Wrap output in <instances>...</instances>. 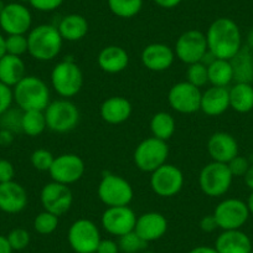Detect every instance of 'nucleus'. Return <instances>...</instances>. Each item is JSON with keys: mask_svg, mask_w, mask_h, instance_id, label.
<instances>
[{"mask_svg": "<svg viewBox=\"0 0 253 253\" xmlns=\"http://www.w3.org/2000/svg\"><path fill=\"white\" fill-rule=\"evenodd\" d=\"M243 179H245V184L247 185L248 189H251L253 191V164L250 165Z\"/></svg>", "mask_w": 253, "mask_h": 253, "instance_id": "obj_51", "label": "nucleus"}, {"mask_svg": "<svg viewBox=\"0 0 253 253\" xmlns=\"http://www.w3.org/2000/svg\"><path fill=\"white\" fill-rule=\"evenodd\" d=\"M137 215L129 206L107 208L101 216L103 230L114 237H122L134 231Z\"/></svg>", "mask_w": 253, "mask_h": 253, "instance_id": "obj_17", "label": "nucleus"}, {"mask_svg": "<svg viewBox=\"0 0 253 253\" xmlns=\"http://www.w3.org/2000/svg\"><path fill=\"white\" fill-rule=\"evenodd\" d=\"M119 246L118 242L111 238H102L99 242L98 247H97L96 253H119Z\"/></svg>", "mask_w": 253, "mask_h": 253, "instance_id": "obj_45", "label": "nucleus"}, {"mask_svg": "<svg viewBox=\"0 0 253 253\" xmlns=\"http://www.w3.org/2000/svg\"><path fill=\"white\" fill-rule=\"evenodd\" d=\"M26 76L23 57L5 53L0 58V82L13 88Z\"/></svg>", "mask_w": 253, "mask_h": 253, "instance_id": "obj_27", "label": "nucleus"}, {"mask_svg": "<svg viewBox=\"0 0 253 253\" xmlns=\"http://www.w3.org/2000/svg\"><path fill=\"white\" fill-rule=\"evenodd\" d=\"M201 88L187 81L177 82L168 92L169 106L180 114H193L200 111Z\"/></svg>", "mask_w": 253, "mask_h": 253, "instance_id": "obj_15", "label": "nucleus"}, {"mask_svg": "<svg viewBox=\"0 0 253 253\" xmlns=\"http://www.w3.org/2000/svg\"><path fill=\"white\" fill-rule=\"evenodd\" d=\"M51 87L61 98H72L84 87V72L74 58H65L53 66L50 76Z\"/></svg>", "mask_w": 253, "mask_h": 253, "instance_id": "obj_4", "label": "nucleus"}, {"mask_svg": "<svg viewBox=\"0 0 253 253\" xmlns=\"http://www.w3.org/2000/svg\"><path fill=\"white\" fill-rule=\"evenodd\" d=\"M233 176L227 164L211 162L199 174V186L209 198H221L228 193Z\"/></svg>", "mask_w": 253, "mask_h": 253, "instance_id": "obj_8", "label": "nucleus"}, {"mask_svg": "<svg viewBox=\"0 0 253 253\" xmlns=\"http://www.w3.org/2000/svg\"><path fill=\"white\" fill-rule=\"evenodd\" d=\"M200 228H201V231L205 233H212L217 230L218 228L217 222H216V220H215V217H213L212 213H211V215L204 216V217L201 218Z\"/></svg>", "mask_w": 253, "mask_h": 253, "instance_id": "obj_46", "label": "nucleus"}, {"mask_svg": "<svg viewBox=\"0 0 253 253\" xmlns=\"http://www.w3.org/2000/svg\"><path fill=\"white\" fill-rule=\"evenodd\" d=\"M174 48L163 42H153L145 46L140 53L143 66L153 72H163L169 70L175 61Z\"/></svg>", "mask_w": 253, "mask_h": 253, "instance_id": "obj_18", "label": "nucleus"}, {"mask_svg": "<svg viewBox=\"0 0 253 253\" xmlns=\"http://www.w3.org/2000/svg\"><path fill=\"white\" fill-rule=\"evenodd\" d=\"M150 132L152 137L160 140L168 142L174 135L176 130V122L175 118L168 112H158L150 119Z\"/></svg>", "mask_w": 253, "mask_h": 253, "instance_id": "obj_31", "label": "nucleus"}, {"mask_svg": "<svg viewBox=\"0 0 253 253\" xmlns=\"http://www.w3.org/2000/svg\"><path fill=\"white\" fill-rule=\"evenodd\" d=\"M5 5H6V4L4 3L3 0H0V13H1V11L4 10V8H5Z\"/></svg>", "mask_w": 253, "mask_h": 253, "instance_id": "obj_55", "label": "nucleus"}, {"mask_svg": "<svg viewBox=\"0 0 253 253\" xmlns=\"http://www.w3.org/2000/svg\"><path fill=\"white\" fill-rule=\"evenodd\" d=\"M119 251L123 253H140L147 250L148 242H145L135 231L126 233V235L119 237L118 241Z\"/></svg>", "mask_w": 253, "mask_h": 253, "instance_id": "obj_35", "label": "nucleus"}, {"mask_svg": "<svg viewBox=\"0 0 253 253\" xmlns=\"http://www.w3.org/2000/svg\"><path fill=\"white\" fill-rule=\"evenodd\" d=\"M5 53V36H3V34L0 33V58L3 57Z\"/></svg>", "mask_w": 253, "mask_h": 253, "instance_id": "obj_52", "label": "nucleus"}, {"mask_svg": "<svg viewBox=\"0 0 253 253\" xmlns=\"http://www.w3.org/2000/svg\"><path fill=\"white\" fill-rule=\"evenodd\" d=\"M247 47L253 51V28L247 34Z\"/></svg>", "mask_w": 253, "mask_h": 253, "instance_id": "obj_53", "label": "nucleus"}, {"mask_svg": "<svg viewBox=\"0 0 253 253\" xmlns=\"http://www.w3.org/2000/svg\"><path fill=\"white\" fill-rule=\"evenodd\" d=\"M169 157V145L155 137L145 138L135 147L133 162L137 169L143 172H153L164 165Z\"/></svg>", "mask_w": 253, "mask_h": 253, "instance_id": "obj_7", "label": "nucleus"}, {"mask_svg": "<svg viewBox=\"0 0 253 253\" xmlns=\"http://www.w3.org/2000/svg\"><path fill=\"white\" fill-rule=\"evenodd\" d=\"M97 195L107 208L129 206L134 198V190L130 182L121 175L104 172L97 186Z\"/></svg>", "mask_w": 253, "mask_h": 253, "instance_id": "obj_6", "label": "nucleus"}, {"mask_svg": "<svg viewBox=\"0 0 253 253\" xmlns=\"http://www.w3.org/2000/svg\"><path fill=\"white\" fill-rule=\"evenodd\" d=\"M233 71L235 84H251L253 82V51L247 46L241 50L230 60Z\"/></svg>", "mask_w": 253, "mask_h": 253, "instance_id": "obj_28", "label": "nucleus"}, {"mask_svg": "<svg viewBox=\"0 0 253 253\" xmlns=\"http://www.w3.org/2000/svg\"><path fill=\"white\" fill-rule=\"evenodd\" d=\"M13 248L10 247L6 236L0 235V253H13Z\"/></svg>", "mask_w": 253, "mask_h": 253, "instance_id": "obj_50", "label": "nucleus"}, {"mask_svg": "<svg viewBox=\"0 0 253 253\" xmlns=\"http://www.w3.org/2000/svg\"><path fill=\"white\" fill-rule=\"evenodd\" d=\"M187 253H218L216 251L215 247H211V246H196L193 250H190Z\"/></svg>", "mask_w": 253, "mask_h": 253, "instance_id": "obj_49", "label": "nucleus"}, {"mask_svg": "<svg viewBox=\"0 0 253 253\" xmlns=\"http://www.w3.org/2000/svg\"><path fill=\"white\" fill-rule=\"evenodd\" d=\"M97 63L99 69L106 74H119L129 65V55L122 46L109 45L99 51Z\"/></svg>", "mask_w": 253, "mask_h": 253, "instance_id": "obj_24", "label": "nucleus"}, {"mask_svg": "<svg viewBox=\"0 0 253 253\" xmlns=\"http://www.w3.org/2000/svg\"><path fill=\"white\" fill-rule=\"evenodd\" d=\"M58 222H60L58 216L43 210L35 216L33 226L35 232H38L39 235L48 236L57 230Z\"/></svg>", "mask_w": 253, "mask_h": 253, "instance_id": "obj_34", "label": "nucleus"}, {"mask_svg": "<svg viewBox=\"0 0 253 253\" xmlns=\"http://www.w3.org/2000/svg\"><path fill=\"white\" fill-rule=\"evenodd\" d=\"M251 253H253V250H252V251H251Z\"/></svg>", "mask_w": 253, "mask_h": 253, "instance_id": "obj_56", "label": "nucleus"}, {"mask_svg": "<svg viewBox=\"0 0 253 253\" xmlns=\"http://www.w3.org/2000/svg\"><path fill=\"white\" fill-rule=\"evenodd\" d=\"M213 247L218 253H251L253 250L251 238L241 230L222 231Z\"/></svg>", "mask_w": 253, "mask_h": 253, "instance_id": "obj_25", "label": "nucleus"}, {"mask_svg": "<svg viewBox=\"0 0 253 253\" xmlns=\"http://www.w3.org/2000/svg\"><path fill=\"white\" fill-rule=\"evenodd\" d=\"M15 176V168L13 163L6 159H0V184L13 181Z\"/></svg>", "mask_w": 253, "mask_h": 253, "instance_id": "obj_44", "label": "nucleus"}, {"mask_svg": "<svg viewBox=\"0 0 253 253\" xmlns=\"http://www.w3.org/2000/svg\"><path fill=\"white\" fill-rule=\"evenodd\" d=\"M57 30L63 41L77 42L86 38L89 25L84 16L80 14H69L61 19L57 25Z\"/></svg>", "mask_w": 253, "mask_h": 253, "instance_id": "obj_26", "label": "nucleus"}, {"mask_svg": "<svg viewBox=\"0 0 253 253\" xmlns=\"http://www.w3.org/2000/svg\"><path fill=\"white\" fill-rule=\"evenodd\" d=\"M209 84L215 87H228L233 82V71L230 60L215 58L208 65Z\"/></svg>", "mask_w": 253, "mask_h": 253, "instance_id": "obj_30", "label": "nucleus"}, {"mask_svg": "<svg viewBox=\"0 0 253 253\" xmlns=\"http://www.w3.org/2000/svg\"><path fill=\"white\" fill-rule=\"evenodd\" d=\"M40 201L43 210L60 217L71 210L74 204V193L69 185L51 180L41 189Z\"/></svg>", "mask_w": 253, "mask_h": 253, "instance_id": "obj_14", "label": "nucleus"}, {"mask_svg": "<svg viewBox=\"0 0 253 253\" xmlns=\"http://www.w3.org/2000/svg\"><path fill=\"white\" fill-rule=\"evenodd\" d=\"M6 238H8V242L10 245V247L13 248V251H18V252L28 248L31 241L30 232L28 230H25V228L21 227L13 228L6 235Z\"/></svg>", "mask_w": 253, "mask_h": 253, "instance_id": "obj_38", "label": "nucleus"}, {"mask_svg": "<svg viewBox=\"0 0 253 253\" xmlns=\"http://www.w3.org/2000/svg\"><path fill=\"white\" fill-rule=\"evenodd\" d=\"M21 118L23 111L20 108H9L0 116V129L10 130L13 133L21 132Z\"/></svg>", "mask_w": 253, "mask_h": 253, "instance_id": "obj_37", "label": "nucleus"}, {"mask_svg": "<svg viewBox=\"0 0 253 253\" xmlns=\"http://www.w3.org/2000/svg\"><path fill=\"white\" fill-rule=\"evenodd\" d=\"M158 6L163 9H174L180 5L182 0H153Z\"/></svg>", "mask_w": 253, "mask_h": 253, "instance_id": "obj_48", "label": "nucleus"}, {"mask_svg": "<svg viewBox=\"0 0 253 253\" xmlns=\"http://www.w3.org/2000/svg\"><path fill=\"white\" fill-rule=\"evenodd\" d=\"M206 149L212 162L227 164L238 155V143L230 133L216 132L209 138Z\"/></svg>", "mask_w": 253, "mask_h": 253, "instance_id": "obj_21", "label": "nucleus"}, {"mask_svg": "<svg viewBox=\"0 0 253 253\" xmlns=\"http://www.w3.org/2000/svg\"><path fill=\"white\" fill-rule=\"evenodd\" d=\"M0 29L6 35H28L33 29L30 9L21 3L6 4L0 13Z\"/></svg>", "mask_w": 253, "mask_h": 253, "instance_id": "obj_16", "label": "nucleus"}, {"mask_svg": "<svg viewBox=\"0 0 253 253\" xmlns=\"http://www.w3.org/2000/svg\"><path fill=\"white\" fill-rule=\"evenodd\" d=\"M186 81L198 88L205 87L209 84L208 66L204 62H195L187 66Z\"/></svg>", "mask_w": 253, "mask_h": 253, "instance_id": "obj_36", "label": "nucleus"}, {"mask_svg": "<svg viewBox=\"0 0 253 253\" xmlns=\"http://www.w3.org/2000/svg\"><path fill=\"white\" fill-rule=\"evenodd\" d=\"M209 51L206 35L200 30H187L177 38L174 46L175 57L185 65L200 62Z\"/></svg>", "mask_w": 253, "mask_h": 253, "instance_id": "obj_11", "label": "nucleus"}, {"mask_svg": "<svg viewBox=\"0 0 253 253\" xmlns=\"http://www.w3.org/2000/svg\"><path fill=\"white\" fill-rule=\"evenodd\" d=\"M47 129L51 132L69 133L74 130L80 123V109L71 99L60 98L51 101L43 109Z\"/></svg>", "mask_w": 253, "mask_h": 253, "instance_id": "obj_5", "label": "nucleus"}, {"mask_svg": "<svg viewBox=\"0 0 253 253\" xmlns=\"http://www.w3.org/2000/svg\"><path fill=\"white\" fill-rule=\"evenodd\" d=\"M218 228L222 231L241 230L250 218L247 203L240 199H225L217 204L212 212Z\"/></svg>", "mask_w": 253, "mask_h": 253, "instance_id": "obj_12", "label": "nucleus"}, {"mask_svg": "<svg viewBox=\"0 0 253 253\" xmlns=\"http://www.w3.org/2000/svg\"><path fill=\"white\" fill-rule=\"evenodd\" d=\"M134 231L145 242H154L167 233L168 220L163 213L157 211L144 212L137 217Z\"/></svg>", "mask_w": 253, "mask_h": 253, "instance_id": "obj_20", "label": "nucleus"}, {"mask_svg": "<svg viewBox=\"0 0 253 253\" xmlns=\"http://www.w3.org/2000/svg\"><path fill=\"white\" fill-rule=\"evenodd\" d=\"M247 206H248V210H250V213H251V215H253V191L251 193L250 198H248Z\"/></svg>", "mask_w": 253, "mask_h": 253, "instance_id": "obj_54", "label": "nucleus"}, {"mask_svg": "<svg viewBox=\"0 0 253 253\" xmlns=\"http://www.w3.org/2000/svg\"><path fill=\"white\" fill-rule=\"evenodd\" d=\"M230 108L237 113H248L253 109V87L251 84H235L228 88Z\"/></svg>", "mask_w": 253, "mask_h": 253, "instance_id": "obj_29", "label": "nucleus"}, {"mask_svg": "<svg viewBox=\"0 0 253 253\" xmlns=\"http://www.w3.org/2000/svg\"><path fill=\"white\" fill-rule=\"evenodd\" d=\"M5 51L13 56H19L28 53V36L26 35H6L5 36Z\"/></svg>", "mask_w": 253, "mask_h": 253, "instance_id": "obj_40", "label": "nucleus"}, {"mask_svg": "<svg viewBox=\"0 0 253 253\" xmlns=\"http://www.w3.org/2000/svg\"><path fill=\"white\" fill-rule=\"evenodd\" d=\"M132 103L122 96H112L104 99L99 108L101 118L112 126L122 124L128 121L132 116Z\"/></svg>", "mask_w": 253, "mask_h": 253, "instance_id": "obj_22", "label": "nucleus"}, {"mask_svg": "<svg viewBox=\"0 0 253 253\" xmlns=\"http://www.w3.org/2000/svg\"><path fill=\"white\" fill-rule=\"evenodd\" d=\"M86 171V164L80 155L65 153L55 157L48 174L51 180L63 185H72L80 181Z\"/></svg>", "mask_w": 253, "mask_h": 253, "instance_id": "obj_13", "label": "nucleus"}, {"mask_svg": "<svg viewBox=\"0 0 253 253\" xmlns=\"http://www.w3.org/2000/svg\"><path fill=\"white\" fill-rule=\"evenodd\" d=\"M15 140V133L6 129H0V147L8 148Z\"/></svg>", "mask_w": 253, "mask_h": 253, "instance_id": "obj_47", "label": "nucleus"}, {"mask_svg": "<svg viewBox=\"0 0 253 253\" xmlns=\"http://www.w3.org/2000/svg\"><path fill=\"white\" fill-rule=\"evenodd\" d=\"M184 182L185 177L181 169L169 163L150 172V187L153 193L160 198L176 196L184 187Z\"/></svg>", "mask_w": 253, "mask_h": 253, "instance_id": "obj_10", "label": "nucleus"}, {"mask_svg": "<svg viewBox=\"0 0 253 253\" xmlns=\"http://www.w3.org/2000/svg\"><path fill=\"white\" fill-rule=\"evenodd\" d=\"M250 162H248L247 158L241 157V155H237V157L233 158L232 160L227 163V167L230 169L232 176H245V174L247 172L248 168H250Z\"/></svg>", "mask_w": 253, "mask_h": 253, "instance_id": "obj_41", "label": "nucleus"}, {"mask_svg": "<svg viewBox=\"0 0 253 253\" xmlns=\"http://www.w3.org/2000/svg\"><path fill=\"white\" fill-rule=\"evenodd\" d=\"M14 103L13 88L0 82V116L11 108Z\"/></svg>", "mask_w": 253, "mask_h": 253, "instance_id": "obj_43", "label": "nucleus"}, {"mask_svg": "<svg viewBox=\"0 0 253 253\" xmlns=\"http://www.w3.org/2000/svg\"><path fill=\"white\" fill-rule=\"evenodd\" d=\"M53 159H55V155L47 149H36L31 153L30 157V163L33 165L34 169H36L38 171H47L50 170L51 165H52Z\"/></svg>", "mask_w": 253, "mask_h": 253, "instance_id": "obj_39", "label": "nucleus"}, {"mask_svg": "<svg viewBox=\"0 0 253 253\" xmlns=\"http://www.w3.org/2000/svg\"><path fill=\"white\" fill-rule=\"evenodd\" d=\"M107 4L111 13L121 19L134 18L143 8V0H107Z\"/></svg>", "mask_w": 253, "mask_h": 253, "instance_id": "obj_33", "label": "nucleus"}, {"mask_svg": "<svg viewBox=\"0 0 253 253\" xmlns=\"http://www.w3.org/2000/svg\"><path fill=\"white\" fill-rule=\"evenodd\" d=\"M14 103L21 111H43L51 102L50 88L42 79L26 75L13 87Z\"/></svg>", "mask_w": 253, "mask_h": 253, "instance_id": "obj_3", "label": "nucleus"}, {"mask_svg": "<svg viewBox=\"0 0 253 253\" xmlns=\"http://www.w3.org/2000/svg\"><path fill=\"white\" fill-rule=\"evenodd\" d=\"M101 240L98 226L88 218L74 221L67 232V241L75 253H96Z\"/></svg>", "mask_w": 253, "mask_h": 253, "instance_id": "obj_9", "label": "nucleus"}, {"mask_svg": "<svg viewBox=\"0 0 253 253\" xmlns=\"http://www.w3.org/2000/svg\"><path fill=\"white\" fill-rule=\"evenodd\" d=\"M47 129L43 111H25L21 118V133L31 138L39 137Z\"/></svg>", "mask_w": 253, "mask_h": 253, "instance_id": "obj_32", "label": "nucleus"}, {"mask_svg": "<svg viewBox=\"0 0 253 253\" xmlns=\"http://www.w3.org/2000/svg\"><path fill=\"white\" fill-rule=\"evenodd\" d=\"M31 8L42 13H50L56 10L63 4L65 0H28Z\"/></svg>", "mask_w": 253, "mask_h": 253, "instance_id": "obj_42", "label": "nucleus"}, {"mask_svg": "<svg viewBox=\"0 0 253 253\" xmlns=\"http://www.w3.org/2000/svg\"><path fill=\"white\" fill-rule=\"evenodd\" d=\"M208 48L216 58L231 60L242 47V35L236 21L230 18L213 20L206 31Z\"/></svg>", "mask_w": 253, "mask_h": 253, "instance_id": "obj_1", "label": "nucleus"}, {"mask_svg": "<svg viewBox=\"0 0 253 253\" xmlns=\"http://www.w3.org/2000/svg\"><path fill=\"white\" fill-rule=\"evenodd\" d=\"M28 53L41 62L52 61L60 55L63 40L57 26L41 24L28 33Z\"/></svg>", "mask_w": 253, "mask_h": 253, "instance_id": "obj_2", "label": "nucleus"}, {"mask_svg": "<svg viewBox=\"0 0 253 253\" xmlns=\"http://www.w3.org/2000/svg\"><path fill=\"white\" fill-rule=\"evenodd\" d=\"M28 191L15 180L0 184V211L8 215H15L28 206Z\"/></svg>", "mask_w": 253, "mask_h": 253, "instance_id": "obj_19", "label": "nucleus"}, {"mask_svg": "<svg viewBox=\"0 0 253 253\" xmlns=\"http://www.w3.org/2000/svg\"><path fill=\"white\" fill-rule=\"evenodd\" d=\"M230 108L228 87L211 86L201 93L200 111L209 117H218Z\"/></svg>", "mask_w": 253, "mask_h": 253, "instance_id": "obj_23", "label": "nucleus"}]
</instances>
